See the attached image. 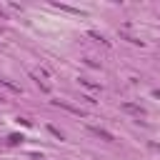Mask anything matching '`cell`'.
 Returning <instances> with one entry per match:
<instances>
[{
	"mask_svg": "<svg viewBox=\"0 0 160 160\" xmlns=\"http://www.w3.org/2000/svg\"><path fill=\"white\" fill-rule=\"evenodd\" d=\"M48 130H50V132H52V135H55V138H60V140H62V138H65V135H62V132H60V130H58V128H52V125H50V128H48Z\"/></svg>",
	"mask_w": 160,
	"mask_h": 160,
	"instance_id": "8",
	"label": "cell"
},
{
	"mask_svg": "<svg viewBox=\"0 0 160 160\" xmlns=\"http://www.w3.org/2000/svg\"><path fill=\"white\" fill-rule=\"evenodd\" d=\"M122 110L130 112V115H135V118H142V115H145V108L138 105V102H122Z\"/></svg>",
	"mask_w": 160,
	"mask_h": 160,
	"instance_id": "1",
	"label": "cell"
},
{
	"mask_svg": "<svg viewBox=\"0 0 160 160\" xmlns=\"http://www.w3.org/2000/svg\"><path fill=\"white\" fill-rule=\"evenodd\" d=\"M120 38H122V40H128V42H132V45H142V40H138V38H132V35H128L125 30H120Z\"/></svg>",
	"mask_w": 160,
	"mask_h": 160,
	"instance_id": "4",
	"label": "cell"
},
{
	"mask_svg": "<svg viewBox=\"0 0 160 160\" xmlns=\"http://www.w3.org/2000/svg\"><path fill=\"white\" fill-rule=\"evenodd\" d=\"M22 140H25L22 135H10V138H8V145H20Z\"/></svg>",
	"mask_w": 160,
	"mask_h": 160,
	"instance_id": "7",
	"label": "cell"
},
{
	"mask_svg": "<svg viewBox=\"0 0 160 160\" xmlns=\"http://www.w3.org/2000/svg\"><path fill=\"white\" fill-rule=\"evenodd\" d=\"M0 20H5V12H2V10H0Z\"/></svg>",
	"mask_w": 160,
	"mask_h": 160,
	"instance_id": "9",
	"label": "cell"
},
{
	"mask_svg": "<svg viewBox=\"0 0 160 160\" xmlns=\"http://www.w3.org/2000/svg\"><path fill=\"white\" fill-rule=\"evenodd\" d=\"M88 130H90L92 135H98L100 140H105V142H112V140H115V138H112V132H108L105 128H98V125H90Z\"/></svg>",
	"mask_w": 160,
	"mask_h": 160,
	"instance_id": "2",
	"label": "cell"
},
{
	"mask_svg": "<svg viewBox=\"0 0 160 160\" xmlns=\"http://www.w3.org/2000/svg\"><path fill=\"white\" fill-rule=\"evenodd\" d=\"M0 85H5L10 92H20V88H18V85H12V82H10V80H5V78H0Z\"/></svg>",
	"mask_w": 160,
	"mask_h": 160,
	"instance_id": "5",
	"label": "cell"
},
{
	"mask_svg": "<svg viewBox=\"0 0 160 160\" xmlns=\"http://www.w3.org/2000/svg\"><path fill=\"white\" fill-rule=\"evenodd\" d=\"M80 85H85V88H90V90H100L98 82H90V80H85V78H80Z\"/></svg>",
	"mask_w": 160,
	"mask_h": 160,
	"instance_id": "6",
	"label": "cell"
},
{
	"mask_svg": "<svg viewBox=\"0 0 160 160\" xmlns=\"http://www.w3.org/2000/svg\"><path fill=\"white\" fill-rule=\"evenodd\" d=\"M2 100H5V98H2V95H0V102H2Z\"/></svg>",
	"mask_w": 160,
	"mask_h": 160,
	"instance_id": "10",
	"label": "cell"
},
{
	"mask_svg": "<svg viewBox=\"0 0 160 160\" xmlns=\"http://www.w3.org/2000/svg\"><path fill=\"white\" fill-rule=\"evenodd\" d=\"M52 105H58V108H62V110H68V112H72V115H85L80 108H75V105H70V102H65V100H55Z\"/></svg>",
	"mask_w": 160,
	"mask_h": 160,
	"instance_id": "3",
	"label": "cell"
}]
</instances>
